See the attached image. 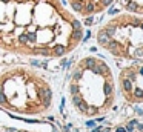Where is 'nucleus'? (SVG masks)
<instances>
[{"label":"nucleus","instance_id":"nucleus-1","mask_svg":"<svg viewBox=\"0 0 143 132\" xmlns=\"http://www.w3.org/2000/svg\"><path fill=\"white\" fill-rule=\"evenodd\" d=\"M83 40V26L62 0H0V49L58 59Z\"/></svg>","mask_w":143,"mask_h":132},{"label":"nucleus","instance_id":"nucleus-2","mask_svg":"<svg viewBox=\"0 0 143 132\" xmlns=\"http://www.w3.org/2000/svg\"><path fill=\"white\" fill-rule=\"evenodd\" d=\"M68 95L80 117L106 115L117 100V78L111 65L94 54L79 59L68 80Z\"/></svg>","mask_w":143,"mask_h":132},{"label":"nucleus","instance_id":"nucleus-3","mask_svg":"<svg viewBox=\"0 0 143 132\" xmlns=\"http://www.w3.org/2000/svg\"><path fill=\"white\" fill-rule=\"evenodd\" d=\"M54 91L46 77L29 66L0 72V109L8 114L38 117L52 109Z\"/></svg>","mask_w":143,"mask_h":132},{"label":"nucleus","instance_id":"nucleus-4","mask_svg":"<svg viewBox=\"0 0 143 132\" xmlns=\"http://www.w3.org/2000/svg\"><path fill=\"white\" fill-rule=\"evenodd\" d=\"M97 45L117 60L143 62V15L122 12L100 25Z\"/></svg>","mask_w":143,"mask_h":132},{"label":"nucleus","instance_id":"nucleus-5","mask_svg":"<svg viewBox=\"0 0 143 132\" xmlns=\"http://www.w3.org/2000/svg\"><path fill=\"white\" fill-rule=\"evenodd\" d=\"M117 89L131 105H143V62L123 68L117 78Z\"/></svg>","mask_w":143,"mask_h":132},{"label":"nucleus","instance_id":"nucleus-6","mask_svg":"<svg viewBox=\"0 0 143 132\" xmlns=\"http://www.w3.org/2000/svg\"><path fill=\"white\" fill-rule=\"evenodd\" d=\"M0 132H56L52 126L43 123H29V121L14 118L8 112L0 109Z\"/></svg>","mask_w":143,"mask_h":132},{"label":"nucleus","instance_id":"nucleus-7","mask_svg":"<svg viewBox=\"0 0 143 132\" xmlns=\"http://www.w3.org/2000/svg\"><path fill=\"white\" fill-rule=\"evenodd\" d=\"M74 14L82 17H91L103 12L114 0H66Z\"/></svg>","mask_w":143,"mask_h":132},{"label":"nucleus","instance_id":"nucleus-8","mask_svg":"<svg viewBox=\"0 0 143 132\" xmlns=\"http://www.w3.org/2000/svg\"><path fill=\"white\" fill-rule=\"evenodd\" d=\"M120 6L125 9V12L143 15V0H119Z\"/></svg>","mask_w":143,"mask_h":132}]
</instances>
